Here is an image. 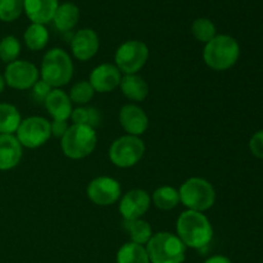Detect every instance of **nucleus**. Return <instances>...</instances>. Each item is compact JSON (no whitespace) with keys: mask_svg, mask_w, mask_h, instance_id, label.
<instances>
[{"mask_svg":"<svg viewBox=\"0 0 263 263\" xmlns=\"http://www.w3.org/2000/svg\"><path fill=\"white\" fill-rule=\"evenodd\" d=\"M176 231L186 248L203 249L212 241L213 228L202 212L186 210L176 221Z\"/></svg>","mask_w":263,"mask_h":263,"instance_id":"1","label":"nucleus"},{"mask_svg":"<svg viewBox=\"0 0 263 263\" xmlns=\"http://www.w3.org/2000/svg\"><path fill=\"white\" fill-rule=\"evenodd\" d=\"M240 57V46L230 35H216L205 44L203 59L213 71H226L234 67Z\"/></svg>","mask_w":263,"mask_h":263,"instance_id":"2","label":"nucleus"},{"mask_svg":"<svg viewBox=\"0 0 263 263\" xmlns=\"http://www.w3.org/2000/svg\"><path fill=\"white\" fill-rule=\"evenodd\" d=\"M41 80L53 89H59L71 81L73 76V63L66 50L53 48L46 51L41 62Z\"/></svg>","mask_w":263,"mask_h":263,"instance_id":"3","label":"nucleus"},{"mask_svg":"<svg viewBox=\"0 0 263 263\" xmlns=\"http://www.w3.org/2000/svg\"><path fill=\"white\" fill-rule=\"evenodd\" d=\"M151 263H182L186 247L172 233L162 231L153 234L145 246Z\"/></svg>","mask_w":263,"mask_h":263,"instance_id":"4","label":"nucleus"},{"mask_svg":"<svg viewBox=\"0 0 263 263\" xmlns=\"http://www.w3.org/2000/svg\"><path fill=\"white\" fill-rule=\"evenodd\" d=\"M180 203L189 211L204 212L216 202V190L210 181L202 177H190L179 189Z\"/></svg>","mask_w":263,"mask_h":263,"instance_id":"5","label":"nucleus"},{"mask_svg":"<svg viewBox=\"0 0 263 263\" xmlns=\"http://www.w3.org/2000/svg\"><path fill=\"white\" fill-rule=\"evenodd\" d=\"M97 143L98 136L95 128L72 123L61 139V148L67 158L82 159L94 152Z\"/></svg>","mask_w":263,"mask_h":263,"instance_id":"6","label":"nucleus"},{"mask_svg":"<svg viewBox=\"0 0 263 263\" xmlns=\"http://www.w3.org/2000/svg\"><path fill=\"white\" fill-rule=\"evenodd\" d=\"M145 153V144L139 136L123 135L109 146V159L116 167L130 168L138 164Z\"/></svg>","mask_w":263,"mask_h":263,"instance_id":"7","label":"nucleus"},{"mask_svg":"<svg viewBox=\"0 0 263 263\" xmlns=\"http://www.w3.org/2000/svg\"><path fill=\"white\" fill-rule=\"evenodd\" d=\"M149 49L140 40H127L118 46L115 54V66L123 74H135L145 66Z\"/></svg>","mask_w":263,"mask_h":263,"instance_id":"8","label":"nucleus"},{"mask_svg":"<svg viewBox=\"0 0 263 263\" xmlns=\"http://www.w3.org/2000/svg\"><path fill=\"white\" fill-rule=\"evenodd\" d=\"M50 122L46 118L32 116L22 120L15 138L25 148L36 149L43 146L50 139Z\"/></svg>","mask_w":263,"mask_h":263,"instance_id":"9","label":"nucleus"},{"mask_svg":"<svg viewBox=\"0 0 263 263\" xmlns=\"http://www.w3.org/2000/svg\"><path fill=\"white\" fill-rule=\"evenodd\" d=\"M39 73L37 67L31 62L14 61L5 68L4 81L12 89L28 90L39 81Z\"/></svg>","mask_w":263,"mask_h":263,"instance_id":"10","label":"nucleus"},{"mask_svg":"<svg viewBox=\"0 0 263 263\" xmlns=\"http://www.w3.org/2000/svg\"><path fill=\"white\" fill-rule=\"evenodd\" d=\"M87 198L100 207L115 204L121 198V185L113 177L99 176L91 180L86 187Z\"/></svg>","mask_w":263,"mask_h":263,"instance_id":"11","label":"nucleus"},{"mask_svg":"<svg viewBox=\"0 0 263 263\" xmlns=\"http://www.w3.org/2000/svg\"><path fill=\"white\" fill-rule=\"evenodd\" d=\"M151 202L152 198L148 192L143 189H133L121 198L118 210L125 221L139 220L148 212Z\"/></svg>","mask_w":263,"mask_h":263,"instance_id":"12","label":"nucleus"},{"mask_svg":"<svg viewBox=\"0 0 263 263\" xmlns=\"http://www.w3.org/2000/svg\"><path fill=\"white\" fill-rule=\"evenodd\" d=\"M99 46V36L91 28H81L71 39L72 54L81 62L91 59L98 53Z\"/></svg>","mask_w":263,"mask_h":263,"instance_id":"13","label":"nucleus"},{"mask_svg":"<svg viewBox=\"0 0 263 263\" xmlns=\"http://www.w3.org/2000/svg\"><path fill=\"white\" fill-rule=\"evenodd\" d=\"M120 123L127 135H143L149 127V118L145 110L136 104H125L120 110Z\"/></svg>","mask_w":263,"mask_h":263,"instance_id":"14","label":"nucleus"},{"mask_svg":"<svg viewBox=\"0 0 263 263\" xmlns=\"http://www.w3.org/2000/svg\"><path fill=\"white\" fill-rule=\"evenodd\" d=\"M122 76L115 64L103 63L95 67L90 73L89 82L91 84L95 92H110L120 86Z\"/></svg>","mask_w":263,"mask_h":263,"instance_id":"15","label":"nucleus"},{"mask_svg":"<svg viewBox=\"0 0 263 263\" xmlns=\"http://www.w3.org/2000/svg\"><path fill=\"white\" fill-rule=\"evenodd\" d=\"M58 0H23V12L32 23L46 25L53 21Z\"/></svg>","mask_w":263,"mask_h":263,"instance_id":"16","label":"nucleus"},{"mask_svg":"<svg viewBox=\"0 0 263 263\" xmlns=\"http://www.w3.org/2000/svg\"><path fill=\"white\" fill-rule=\"evenodd\" d=\"M22 148L14 135L0 134V171H8L20 164Z\"/></svg>","mask_w":263,"mask_h":263,"instance_id":"17","label":"nucleus"},{"mask_svg":"<svg viewBox=\"0 0 263 263\" xmlns=\"http://www.w3.org/2000/svg\"><path fill=\"white\" fill-rule=\"evenodd\" d=\"M46 110L53 120L68 121L72 115V102L69 95L61 89H53L44 100Z\"/></svg>","mask_w":263,"mask_h":263,"instance_id":"18","label":"nucleus"},{"mask_svg":"<svg viewBox=\"0 0 263 263\" xmlns=\"http://www.w3.org/2000/svg\"><path fill=\"white\" fill-rule=\"evenodd\" d=\"M80 21V8L74 3H62L58 5L53 17L54 26L61 32H68L76 27Z\"/></svg>","mask_w":263,"mask_h":263,"instance_id":"19","label":"nucleus"},{"mask_svg":"<svg viewBox=\"0 0 263 263\" xmlns=\"http://www.w3.org/2000/svg\"><path fill=\"white\" fill-rule=\"evenodd\" d=\"M120 87L122 94L133 102H143L149 94V86L145 80L138 73L125 74L121 79Z\"/></svg>","mask_w":263,"mask_h":263,"instance_id":"20","label":"nucleus"},{"mask_svg":"<svg viewBox=\"0 0 263 263\" xmlns=\"http://www.w3.org/2000/svg\"><path fill=\"white\" fill-rule=\"evenodd\" d=\"M22 118L20 110L9 103H0V134L13 135L17 133Z\"/></svg>","mask_w":263,"mask_h":263,"instance_id":"21","label":"nucleus"},{"mask_svg":"<svg viewBox=\"0 0 263 263\" xmlns=\"http://www.w3.org/2000/svg\"><path fill=\"white\" fill-rule=\"evenodd\" d=\"M116 262L117 263H151L149 261L148 252L144 246L140 244L128 243L123 244L117 252L116 256Z\"/></svg>","mask_w":263,"mask_h":263,"instance_id":"22","label":"nucleus"},{"mask_svg":"<svg viewBox=\"0 0 263 263\" xmlns=\"http://www.w3.org/2000/svg\"><path fill=\"white\" fill-rule=\"evenodd\" d=\"M23 40L26 46L32 51L43 50L49 41V32L45 25H39V23H31L26 28L23 33Z\"/></svg>","mask_w":263,"mask_h":263,"instance_id":"23","label":"nucleus"},{"mask_svg":"<svg viewBox=\"0 0 263 263\" xmlns=\"http://www.w3.org/2000/svg\"><path fill=\"white\" fill-rule=\"evenodd\" d=\"M154 205L161 211H171L176 208L180 203L179 190L175 187L164 185V186L158 187L152 195Z\"/></svg>","mask_w":263,"mask_h":263,"instance_id":"24","label":"nucleus"},{"mask_svg":"<svg viewBox=\"0 0 263 263\" xmlns=\"http://www.w3.org/2000/svg\"><path fill=\"white\" fill-rule=\"evenodd\" d=\"M125 229L128 233L130 240L133 243L146 246L151 238L153 236V230L149 222L144 221L143 218L134 221H125Z\"/></svg>","mask_w":263,"mask_h":263,"instance_id":"25","label":"nucleus"},{"mask_svg":"<svg viewBox=\"0 0 263 263\" xmlns=\"http://www.w3.org/2000/svg\"><path fill=\"white\" fill-rule=\"evenodd\" d=\"M71 120L73 125H86L95 128L100 123V112L94 107H84L80 105L72 110Z\"/></svg>","mask_w":263,"mask_h":263,"instance_id":"26","label":"nucleus"},{"mask_svg":"<svg viewBox=\"0 0 263 263\" xmlns=\"http://www.w3.org/2000/svg\"><path fill=\"white\" fill-rule=\"evenodd\" d=\"M192 33L199 43H210L217 33L216 26L208 18H197L192 25Z\"/></svg>","mask_w":263,"mask_h":263,"instance_id":"27","label":"nucleus"},{"mask_svg":"<svg viewBox=\"0 0 263 263\" xmlns=\"http://www.w3.org/2000/svg\"><path fill=\"white\" fill-rule=\"evenodd\" d=\"M21 53V43L14 36H5L0 40V59L9 64L17 61Z\"/></svg>","mask_w":263,"mask_h":263,"instance_id":"28","label":"nucleus"},{"mask_svg":"<svg viewBox=\"0 0 263 263\" xmlns=\"http://www.w3.org/2000/svg\"><path fill=\"white\" fill-rule=\"evenodd\" d=\"M95 94V90L92 89L91 84L89 81H79L71 87L69 91V99L72 103L80 105H85L92 99Z\"/></svg>","mask_w":263,"mask_h":263,"instance_id":"29","label":"nucleus"},{"mask_svg":"<svg viewBox=\"0 0 263 263\" xmlns=\"http://www.w3.org/2000/svg\"><path fill=\"white\" fill-rule=\"evenodd\" d=\"M23 13V0H0V21L13 22Z\"/></svg>","mask_w":263,"mask_h":263,"instance_id":"30","label":"nucleus"},{"mask_svg":"<svg viewBox=\"0 0 263 263\" xmlns=\"http://www.w3.org/2000/svg\"><path fill=\"white\" fill-rule=\"evenodd\" d=\"M249 149L254 157L263 159V130L253 134V136L249 140Z\"/></svg>","mask_w":263,"mask_h":263,"instance_id":"31","label":"nucleus"},{"mask_svg":"<svg viewBox=\"0 0 263 263\" xmlns=\"http://www.w3.org/2000/svg\"><path fill=\"white\" fill-rule=\"evenodd\" d=\"M53 90V87L49 86L45 81L43 80H39L35 85L32 86V97L36 102L44 103V100L46 99V97L49 95V92Z\"/></svg>","mask_w":263,"mask_h":263,"instance_id":"32","label":"nucleus"},{"mask_svg":"<svg viewBox=\"0 0 263 263\" xmlns=\"http://www.w3.org/2000/svg\"><path fill=\"white\" fill-rule=\"evenodd\" d=\"M68 127L69 125L67 121L53 120L50 122V133L51 135L55 136V138H63V135L67 133Z\"/></svg>","mask_w":263,"mask_h":263,"instance_id":"33","label":"nucleus"},{"mask_svg":"<svg viewBox=\"0 0 263 263\" xmlns=\"http://www.w3.org/2000/svg\"><path fill=\"white\" fill-rule=\"evenodd\" d=\"M203 263H233L229 257L222 256V254H216V256L210 257V258L205 259Z\"/></svg>","mask_w":263,"mask_h":263,"instance_id":"34","label":"nucleus"},{"mask_svg":"<svg viewBox=\"0 0 263 263\" xmlns=\"http://www.w3.org/2000/svg\"><path fill=\"white\" fill-rule=\"evenodd\" d=\"M4 87H5L4 76H3V74H0V94H2V91L4 90Z\"/></svg>","mask_w":263,"mask_h":263,"instance_id":"35","label":"nucleus"}]
</instances>
